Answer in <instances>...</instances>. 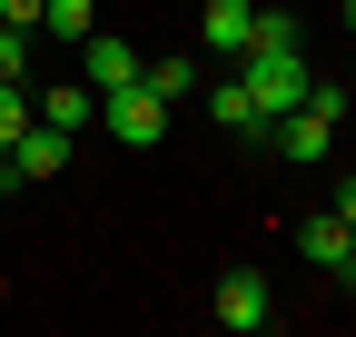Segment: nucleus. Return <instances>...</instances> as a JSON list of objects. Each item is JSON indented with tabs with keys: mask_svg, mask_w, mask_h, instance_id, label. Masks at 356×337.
<instances>
[{
	"mask_svg": "<svg viewBox=\"0 0 356 337\" xmlns=\"http://www.w3.org/2000/svg\"><path fill=\"white\" fill-rule=\"evenodd\" d=\"M238 79H248V100L267 109V119H287L297 100H307V40H248V60H238Z\"/></svg>",
	"mask_w": 356,
	"mask_h": 337,
	"instance_id": "f257e3e1",
	"label": "nucleus"
},
{
	"mask_svg": "<svg viewBox=\"0 0 356 337\" xmlns=\"http://www.w3.org/2000/svg\"><path fill=\"white\" fill-rule=\"evenodd\" d=\"M99 130H109L119 149H159V139H168V100L149 90V79H129V90L99 100Z\"/></svg>",
	"mask_w": 356,
	"mask_h": 337,
	"instance_id": "f03ea898",
	"label": "nucleus"
},
{
	"mask_svg": "<svg viewBox=\"0 0 356 337\" xmlns=\"http://www.w3.org/2000/svg\"><path fill=\"white\" fill-rule=\"evenodd\" d=\"M218 327H238V337L277 327V288H267L257 268H228V278H218Z\"/></svg>",
	"mask_w": 356,
	"mask_h": 337,
	"instance_id": "7ed1b4c3",
	"label": "nucleus"
},
{
	"mask_svg": "<svg viewBox=\"0 0 356 337\" xmlns=\"http://www.w3.org/2000/svg\"><path fill=\"white\" fill-rule=\"evenodd\" d=\"M208 130H228V139H267V109L248 100V79H238V70H218V79H208Z\"/></svg>",
	"mask_w": 356,
	"mask_h": 337,
	"instance_id": "20e7f679",
	"label": "nucleus"
},
{
	"mask_svg": "<svg viewBox=\"0 0 356 337\" xmlns=\"http://www.w3.org/2000/svg\"><path fill=\"white\" fill-rule=\"evenodd\" d=\"M267 149H277V159H297V168H317V159L337 149V119H317V109H287V119H267Z\"/></svg>",
	"mask_w": 356,
	"mask_h": 337,
	"instance_id": "39448f33",
	"label": "nucleus"
},
{
	"mask_svg": "<svg viewBox=\"0 0 356 337\" xmlns=\"http://www.w3.org/2000/svg\"><path fill=\"white\" fill-rule=\"evenodd\" d=\"M248 30H257V0H208V10H198V40L218 50V70L248 60Z\"/></svg>",
	"mask_w": 356,
	"mask_h": 337,
	"instance_id": "423d86ee",
	"label": "nucleus"
},
{
	"mask_svg": "<svg viewBox=\"0 0 356 337\" xmlns=\"http://www.w3.org/2000/svg\"><path fill=\"white\" fill-rule=\"evenodd\" d=\"M79 79H89V90H129V79H139V50H129V40H109V30H89L79 40Z\"/></svg>",
	"mask_w": 356,
	"mask_h": 337,
	"instance_id": "0eeeda50",
	"label": "nucleus"
},
{
	"mask_svg": "<svg viewBox=\"0 0 356 337\" xmlns=\"http://www.w3.org/2000/svg\"><path fill=\"white\" fill-rule=\"evenodd\" d=\"M70 168V130H50V119H30V130L10 139V179H60Z\"/></svg>",
	"mask_w": 356,
	"mask_h": 337,
	"instance_id": "6e6552de",
	"label": "nucleus"
},
{
	"mask_svg": "<svg viewBox=\"0 0 356 337\" xmlns=\"http://www.w3.org/2000/svg\"><path fill=\"white\" fill-rule=\"evenodd\" d=\"M30 100H40V119H50V130H70V139L99 119V90H89V79H50V90H30Z\"/></svg>",
	"mask_w": 356,
	"mask_h": 337,
	"instance_id": "1a4fd4ad",
	"label": "nucleus"
},
{
	"mask_svg": "<svg viewBox=\"0 0 356 337\" xmlns=\"http://www.w3.org/2000/svg\"><path fill=\"white\" fill-rule=\"evenodd\" d=\"M346 238H356V228L337 219V208H317V219H297V258H307V268H337Z\"/></svg>",
	"mask_w": 356,
	"mask_h": 337,
	"instance_id": "9d476101",
	"label": "nucleus"
},
{
	"mask_svg": "<svg viewBox=\"0 0 356 337\" xmlns=\"http://www.w3.org/2000/svg\"><path fill=\"white\" fill-rule=\"evenodd\" d=\"M89 30H99V0H40V40H60V50H79Z\"/></svg>",
	"mask_w": 356,
	"mask_h": 337,
	"instance_id": "9b49d317",
	"label": "nucleus"
},
{
	"mask_svg": "<svg viewBox=\"0 0 356 337\" xmlns=\"http://www.w3.org/2000/svg\"><path fill=\"white\" fill-rule=\"evenodd\" d=\"M139 79H149V90L178 109V100H188L198 90V79H208V60H188V50H168V60H139Z\"/></svg>",
	"mask_w": 356,
	"mask_h": 337,
	"instance_id": "f8f14e48",
	"label": "nucleus"
},
{
	"mask_svg": "<svg viewBox=\"0 0 356 337\" xmlns=\"http://www.w3.org/2000/svg\"><path fill=\"white\" fill-rule=\"evenodd\" d=\"M40 119V100H30V79H0V149H10L20 130Z\"/></svg>",
	"mask_w": 356,
	"mask_h": 337,
	"instance_id": "ddd939ff",
	"label": "nucleus"
},
{
	"mask_svg": "<svg viewBox=\"0 0 356 337\" xmlns=\"http://www.w3.org/2000/svg\"><path fill=\"white\" fill-rule=\"evenodd\" d=\"M30 40H40V30H20V20H0V79H30Z\"/></svg>",
	"mask_w": 356,
	"mask_h": 337,
	"instance_id": "4468645a",
	"label": "nucleus"
},
{
	"mask_svg": "<svg viewBox=\"0 0 356 337\" xmlns=\"http://www.w3.org/2000/svg\"><path fill=\"white\" fill-rule=\"evenodd\" d=\"M0 20H20V30H40V0H0Z\"/></svg>",
	"mask_w": 356,
	"mask_h": 337,
	"instance_id": "2eb2a0df",
	"label": "nucleus"
},
{
	"mask_svg": "<svg viewBox=\"0 0 356 337\" xmlns=\"http://www.w3.org/2000/svg\"><path fill=\"white\" fill-rule=\"evenodd\" d=\"M327 208H337V219H346V228H356V179H337V198H327Z\"/></svg>",
	"mask_w": 356,
	"mask_h": 337,
	"instance_id": "dca6fc26",
	"label": "nucleus"
},
{
	"mask_svg": "<svg viewBox=\"0 0 356 337\" xmlns=\"http://www.w3.org/2000/svg\"><path fill=\"white\" fill-rule=\"evenodd\" d=\"M337 278H346V288H356V238H346V258H337Z\"/></svg>",
	"mask_w": 356,
	"mask_h": 337,
	"instance_id": "f3484780",
	"label": "nucleus"
},
{
	"mask_svg": "<svg viewBox=\"0 0 356 337\" xmlns=\"http://www.w3.org/2000/svg\"><path fill=\"white\" fill-rule=\"evenodd\" d=\"M0 189H10V149H0Z\"/></svg>",
	"mask_w": 356,
	"mask_h": 337,
	"instance_id": "a211bd4d",
	"label": "nucleus"
},
{
	"mask_svg": "<svg viewBox=\"0 0 356 337\" xmlns=\"http://www.w3.org/2000/svg\"><path fill=\"white\" fill-rule=\"evenodd\" d=\"M346 30H356V0H346Z\"/></svg>",
	"mask_w": 356,
	"mask_h": 337,
	"instance_id": "6ab92c4d",
	"label": "nucleus"
},
{
	"mask_svg": "<svg viewBox=\"0 0 356 337\" xmlns=\"http://www.w3.org/2000/svg\"><path fill=\"white\" fill-rule=\"evenodd\" d=\"M346 90H356V79H346Z\"/></svg>",
	"mask_w": 356,
	"mask_h": 337,
	"instance_id": "aec40b11",
	"label": "nucleus"
}]
</instances>
